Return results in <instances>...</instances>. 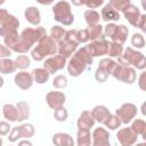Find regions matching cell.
<instances>
[{
	"label": "cell",
	"instance_id": "cell-1",
	"mask_svg": "<svg viewBox=\"0 0 146 146\" xmlns=\"http://www.w3.org/2000/svg\"><path fill=\"white\" fill-rule=\"evenodd\" d=\"M47 35V32L44 30V27H35V29H32V27H27V29H24L22 31V33L19 34V39H18V42L16 43V46L14 47V49L11 51H15V52H19V54H25L27 52L32 46L36 42H39V40Z\"/></svg>",
	"mask_w": 146,
	"mask_h": 146
},
{
	"label": "cell",
	"instance_id": "cell-2",
	"mask_svg": "<svg viewBox=\"0 0 146 146\" xmlns=\"http://www.w3.org/2000/svg\"><path fill=\"white\" fill-rule=\"evenodd\" d=\"M92 60L94 58H91L87 51L82 48L78 49L73 55L72 57L70 58L68 63L66 64L67 65V72L71 76H79L82 74V72L87 68L88 65H91L92 64Z\"/></svg>",
	"mask_w": 146,
	"mask_h": 146
},
{
	"label": "cell",
	"instance_id": "cell-3",
	"mask_svg": "<svg viewBox=\"0 0 146 146\" xmlns=\"http://www.w3.org/2000/svg\"><path fill=\"white\" fill-rule=\"evenodd\" d=\"M56 52H57V43L49 35H44L39 40L38 44L32 49L31 57L36 62H41L46 59V57L48 56L50 57L54 56Z\"/></svg>",
	"mask_w": 146,
	"mask_h": 146
},
{
	"label": "cell",
	"instance_id": "cell-4",
	"mask_svg": "<svg viewBox=\"0 0 146 146\" xmlns=\"http://www.w3.org/2000/svg\"><path fill=\"white\" fill-rule=\"evenodd\" d=\"M117 62L124 66H133L137 70H144L146 67L145 55L131 47L123 49V52L117 57Z\"/></svg>",
	"mask_w": 146,
	"mask_h": 146
},
{
	"label": "cell",
	"instance_id": "cell-5",
	"mask_svg": "<svg viewBox=\"0 0 146 146\" xmlns=\"http://www.w3.org/2000/svg\"><path fill=\"white\" fill-rule=\"evenodd\" d=\"M54 19L58 23L68 26L74 22V15L71 10V3L67 1H58L52 6Z\"/></svg>",
	"mask_w": 146,
	"mask_h": 146
},
{
	"label": "cell",
	"instance_id": "cell-6",
	"mask_svg": "<svg viewBox=\"0 0 146 146\" xmlns=\"http://www.w3.org/2000/svg\"><path fill=\"white\" fill-rule=\"evenodd\" d=\"M124 18L135 27L140 29L143 32H146V14H140L139 8L133 3H129L123 10Z\"/></svg>",
	"mask_w": 146,
	"mask_h": 146
},
{
	"label": "cell",
	"instance_id": "cell-7",
	"mask_svg": "<svg viewBox=\"0 0 146 146\" xmlns=\"http://www.w3.org/2000/svg\"><path fill=\"white\" fill-rule=\"evenodd\" d=\"M104 32H105V35L112 40V42H116L123 46V43L127 41L129 29L125 25H117L115 23H108L104 27Z\"/></svg>",
	"mask_w": 146,
	"mask_h": 146
},
{
	"label": "cell",
	"instance_id": "cell-8",
	"mask_svg": "<svg viewBox=\"0 0 146 146\" xmlns=\"http://www.w3.org/2000/svg\"><path fill=\"white\" fill-rule=\"evenodd\" d=\"M108 41L106 40L105 35H102L100 39L91 41L90 43H88L87 46L83 47V49L87 51V54L94 58V57H98V56H104L107 55V50H108Z\"/></svg>",
	"mask_w": 146,
	"mask_h": 146
},
{
	"label": "cell",
	"instance_id": "cell-9",
	"mask_svg": "<svg viewBox=\"0 0 146 146\" xmlns=\"http://www.w3.org/2000/svg\"><path fill=\"white\" fill-rule=\"evenodd\" d=\"M116 80L131 84L136 81V70L131 66H124L121 64H116L112 71V74Z\"/></svg>",
	"mask_w": 146,
	"mask_h": 146
},
{
	"label": "cell",
	"instance_id": "cell-10",
	"mask_svg": "<svg viewBox=\"0 0 146 146\" xmlns=\"http://www.w3.org/2000/svg\"><path fill=\"white\" fill-rule=\"evenodd\" d=\"M34 132H35V129H34L33 124L24 123V124L14 127L11 129V131L9 133V137H8V140L10 143H15L21 138H27L29 139V138L33 137Z\"/></svg>",
	"mask_w": 146,
	"mask_h": 146
},
{
	"label": "cell",
	"instance_id": "cell-11",
	"mask_svg": "<svg viewBox=\"0 0 146 146\" xmlns=\"http://www.w3.org/2000/svg\"><path fill=\"white\" fill-rule=\"evenodd\" d=\"M137 106L132 103H124L122 104L116 111H115V115L119 117V120L121 121V123L128 124L130 123L135 116L137 115Z\"/></svg>",
	"mask_w": 146,
	"mask_h": 146
},
{
	"label": "cell",
	"instance_id": "cell-12",
	"mask_svg": "<svg viewBox=\"0 0 146 146\" xmlns=\"http://www.w3.org/2000/svg\"><path fill=\"white\" fill-rule=\"evenodd\" d=\"M66 64L67 63H66L65 57H63L62 55H54V56L44 59L43 68H46L49 72V74H55L57 71L63 70Z\"/></svg>",
	"mask_w": 146,
	"mask_h": 146
},
{
	"label": "cell",
	"instance_id": "cell-13",
	"mask_svg": "<svg viewBox=\"0 0 146 146\" xmlns=\"http://www.w3.org/2000/svg\"><path fill=\"white\" fill-rule=\"evenodd\" d=\"M19 27V21L14 16V15H8L6 17V19L1 23L0 26V35L2 38L13 34V33H17V29Z\"/></svg>",
	"mask_w": 146,
	"mask_h": 146
},
{
	"label": "cell",
	"instance_id": "cell-14",
	"mask_svg": "<svg viewBox=\"0 0 146 146\" xmlns=\"http://www.w3.org/2000/svg\"><path fill=\"white\" fill-rule=\"evenodd\" d=\"M116 139L121 146H133L137 143L138 136L129 128H122L116 132Z\"/></svg>",
	"mask_w": 146,
	"mask_h": 146
},
{
	"label": "cell",
	"instance_id": "cell-15",
	"mask_svg": "<svg viewBox=\"0 0 146 146\" xmlns=\"http://www.w3.org/2000/svg\"><path fill=\"white\" fill-rule=\"evenodd\" d=\"M79 43L75 40H62L57 44V52L65 58H71L76 51Z\"/></svg>",
	"mask_w": 146,
	"mask_h": 146
},
{
	"label": "cell",
	"instance_id": "cell-16",
	"mask_svg": "<svg viewBox=\"0 0 146 146\" xmlns=\"http://www.w3.org/2000/svg\"><path fill=\"white\" fill-rule=\"evenodd\" d=\"M92 146H111L110 133L105 128H96L91 135Z\"/></svg>",
	"mask_w": 146,
	"mask_h": 146
},
{
	"label": "cell",
	"instance_id": "cell-17",
	"mask_svg": "<svg viewBox=\"0 0 146 146\" xmlns=\"http://www.w3.org/2000/svg\"><path fill=\"white\" fill-rule=\"evenodd\" d=\"M65 100H66V97L62 91H49L46 96V102L48 106L52 110L62 107L65 104Z\"/></svg>",
	"mask_w": 146,
	"mask_h": 146
},
{
	"label": "cell",
	"instance_id": "cell-18",
	"mask_svg": "<svg viewBox=\"0 0 146 146\" xmlns=\"http://www.w3.org/2000/svg\"><path fill=\"white\" fill-rule=\"evenodd\" d=\"M14 81H15V84L19 89H22V90H27L33 84L32 74L29 73V72H26V71H22V72L16 73V75L14 78Z\"/></svg>",
	"mask_w": 146,
	"mask_h": 146
},
{
	"label": "cell",
	"instance_id": "cell-19",
	"mask_svg": "<svg viewBox=\"0 0 146 146\" xmlns=\"http://www.w3.org/2000/svg\"><path fill=\"white\" fill-rule=\"evenodd\" d=\"M92 119L95 120V122H99L100 124H104L106 122V120L111 116V112L110 110L104 106V105H97L95 106L91 112H90Z\"/></svg>",
	"mask_w": 146,
	"mask_h": 146
},
{
	"label": "cell",
	"instance_id": "cell-20",
	"mask_svg": "<svg viewBox=\"0 0 146 146\" xmlns=\"http://www.w3.org/2000/svg\"><path fill=\"white\" fill-rule=\"evenodd\" d=\"M2 114L6 120L9 122H21V114L16 105L13 104H5L2 107Z\"/></svg>",
	"mask_w": 146,
	"mask_h": 146
},
{
	"label": "cell",
	"instance_id": "cell-21",
	"mask_svg": "<svg viewBox=\"0 0 146 146\" xmlns=\"http://www.w3.org/2000/svg\"><path fill=\"white\" fill-rule=\"evenodd\" d=\"M102 16V19L105 21V22H110V23H114V22H117L120 19V13L116 11L113 7L110 6V3H106L103 9L100 10V14Z\"/></svg>",
	"mask_w": 146,
	"mask_h": 146
},
{
	"label": "cell",
	"instance_id": "cell-22",
	"mask_svg": "<svg viewBox=\"0 0 146 146\" xmlns=\"http://www.w3.org/2000/svg\"><path fill=\"white\" fill-rule=\"evenodd\" d=\"M52 144L55 146H74L75 143L73 140V138L71 137V135L65 133V132H57L52 136L51 139Z\"/></svg>",
	"mask_w": 146,
	"mask_h": 146
},
{
	"label": "cell",
	"instance_id": "cell-23",
	"mask_svg": "<svg viewBox=\"0 0 146 146\" xmlns=\"http://www.w3.org/2000/svg\"><path fill=\"white\" fill-rule=\"evenodd\" d=\"M76 124H78V128L79 129L90 130L94 127V124H95V120L92 119V116H91V114H90L89 111H83L80 114Z\"/></svg>",
	"mask_w": 146,
	"mask_h": 146
},
{
	"label": "cell",
	"instance_id": "cell-24",
	"mask_svg": "<svg viewBox=\"0 0 146 146\" xmlns=\"http://www.w3.org/2000/svg\"><path fill=\"white\" fill-rule=\"evenodd\" d=\"M24 16H25V19L30 24L35 25V26H38L41 22V15H40V11L36 7H33V6L27 7L24 11Z\"/></svg>",
	"mask_w": 146,
	"mask_h": 146
},
{
	"label": "cell",
	"instance_id": "cell-25",
	"mask_svg": "<svg viewBox=\"0 0 146 146\" xmlns=\"http://www.w3.org/2000/svg\"><path fill=\"white\" fill-rule=\"evenodd\" d=\"M76 146H91V133H90V130L78 129Z\"/></svg>",
	"mask_w": 146,
	"mask_h": 146
},
{
	"label": "cell",
	"instance_id": "cell-26",
	"mask_svg": "<svg viewBox=\"0 0 146 146\" xmlns=\"http://www.w3.org/2000/svg\"><path fill=\"white\" fill-rule=\"evenodd\" d=\"M32 78H33V81H35L36 83L39 84H42V83H46L48 80H49V72L43 68V67H39V68H34L32 71Z\"/></svg>",
	"mask_w": 146,
	"mask_h": 146
},
{
	"label": "cell",
	"instance_id": "cell-27",
	"mask_svg": "<svg viewBox=\"0 0 146 146\" xmlns=\"http://www.w3.org/2000/svg\"><path fill=\"white\" fill-rule=\"evenodd\" d=\"M130 129L132 132L137 136H141L143 138H146V122L141 119H136L132 121Z\"/></svg>",
	"mask_w": 146,
	"mask_h": 146
},
{
	"label": "cell",
	"instance_id": "cell-28",
	"mask_svg": "<svg viewBox=\"0 0 146 146\" xmlns=\"http://www.w3.org/2000/svg\"><path fill=\"white\" fill-rule=\"evenodd\" d=\"M84 21L88 24V26H92V25H97L99 24V19H100V15L98 11L96 10H91V9H87L83 14Z\"/></svg>",
	"mask_w": 146,
	"mask_h": 146
},
{
	"label": "cell",
	"instance_id": "cell-29",
	"mask_svg": "<svg viewBox=\"0 0 146 146\" xmlns=\"http://www.w3.org/2000/svg\"><path fill=\"white\" fill-rule=\"evenodd\" d=\"M16 71L15 62L10 58H3L0 59V73L1 74H10Z\"/></svg>",
	"mask_w": 146,
	"mask_h": 146
},
{
	"label": "cell",
	"instance_id": "cell-30",
	"mask_svg": "<svg viewBox=\"0 0 146 146\" xmlns=\"http://www.w3.org/2000/svg\"><path fill=\"white\" fill-rule=\"evenodd\" d=\"M87 33H88V36H89V41H95V40H98L100 39V36L103 35V26L100 24H97V25H92V26H88L87 29Z\"/></svg>",
	"mask_w": 146,
	"mask_h": 146
},
{
	"label": "cell",
	"instance_id": "cell-31",
	"mask_svg": "<svg viewBox=\"0 0 146 146\" xmlns=\"http://www.w3.org/2000/svg\"><path fill=\"white\" fill-rule=\"evenodd\" d=\"M65 30H64V27H62L60 25H54V26H51V30H50V38L56 42V43H58V42H60L63 39H64V35H65Z\"/></svg>",
	"mask_w": 146,
	"mask_h": 146
},
{
	"label": "cell",
	"instance_id": "cell-32",
	"mask_svg": "<svg viewBox=\"0 0 146 146\" xmlns=\"http://www.w3.org/2000/svg\"><path fill=\"white\" fill-rule=\"evenodd\" d=\"M123 52V46L116 42H110L108 43V50L107 55L110 57H119Z\"/></svg>",
	"mask_w": 146,
	"mask_h": 146
},
{
	"label": "cell",
	"instance_id": "cell-33",
	"mask_svg": "<svg viewBox=\"0 0 146 146\" xmlns=\"http://www.w3.org/2000/svg\"><path fill=\"white\" fill-rule=\"evenodd\" d=\"M117 63L116 62H114L113 59H111V58H103L100 62H99V65H98V67H100V68H103L108 75H111L112 74V71H113V68L115 67V65H116Z\"/></svg>",
	"mask_w": 146,
	"mask_h": 146
},
{
	"label": "cell",
	"instance_id": "cell-34",
	"mask_svg": "<svg viewBox=\"0 0 146 146\" xmlns=\"http://www.w3.org/2000/svg\"><path fill=\"white\" fill-rule=\"evenodd\" d=\"M14 62H15L16 68H19L22 71L26 70L31 65V59L26 55H19V56H17V58Z\"/></svg>",
	"mask_w": 146,
	"mask_h": 146
},
{
	"label": "cell",
	"instance_id": "cell-35",
	"mask_svg": "<svg viewBox=\"0 0 146 146\" xmlns=\"http://www.w3.org/2000/svg\"><path fill=\"white\" fill-rule=\"evenodd\" d=\"M16 107L18 108L19 114H21V122L26 120L30 116V106H29V104L26 102H24V100L18 102L16 104Z\"/></svg>",
	"mask_w": 146,
	"mask_h": 146
},
{
	"label": "cell",
	"instance_id": "cell-36",
	"mask_svg": "<svg viewBox=\"0 0 146 146\" xmlns=\"http://www.w3.org/2000/svg\"><path fill=\"white\" fill-rule=\"evenodd\" d=\"M104 125L107 128V129H110V130H116L117 128H120V125H121V121L119 120V117L114 114H111V116L106 120V122L104 123Z\"/></svg>",
	"mask_w": 146,
	"mask_h": 146
},
{
	"label": "cell",
	"instance_id": "cell-37",
	"mask_svg": "<svg viewBox=\"0 0 146 146\" xmlns=\"http://www.w3.org/2000/svg\"><path fill=\"white\" fill-rule=\"evenodd\" d=\"M67 116H68V113H67V110H66L64 106L54 110V117H55L56 121H58V122H64V121L67 120Z\"/></svg>",
	"mask_w": 146,
	"mask_h": 146
},
{
	"label": "cell",
	"instance_id": "cell-38",
	"mask_svg": "<svg viewBox=\"0 0 146 146\" xmlns=\"http://www.w3.org/2000/svg\"><path fill=\"white\" fill-rule=\"evenodd\" d=\"M131 44L137 48V49H141L145 47V39H144V35L140 34V33H135L132 36H131Z\"/></svg>",
	"mask_w": 146,
	"mask_h": 146
},
{
	"label": "cell",
	"instance_id": "cell-39",
	"mask_svg": "<svg viewBox=\"0 0 146 146\" xmlns=\"http://www.w3.org/2000/svg\"><path fill=\"white\" fill-rule=\"evenodd\" d=\"M52 86L56 89H64L67 87V78L65 75H57L52 80Z\"/></svg>",
	"mask_w": 146,
	"mask_h": 146
},
{
	"label": "cell",
	"instance_id": "cell-40",
	"mask_svg": "<svg viewBox=\"0 0 146 146\" xmlns=\"http://www.w3.org/2000/svg\"><path fill=\"white\" fill-rule=\"evenodd\" d=\"M110 6L113 7L116 11H122L129 3H131L129 0H111L110 2Z\"/></svg>",
	"mask_w": 146,
	"mask_h": 146
},
{
	"label": "cell",
	"instance_id": "cell-41",
	"mask_svg": "<svg viewBox=\"0 0 146 146\" xmlns=\"http://www.w3.org/2000/svg\"><path fill=\"white\" fill-rule=\"evenodd\" d=\"M75 40L78 43H84V42H88L89 41V36H88V33H87V30H76V33H75Z\"/></svg>",
	"mask_w": 146,
	"mask_h": 146
},
{
	"label": "cell",
	"instance_id": "cell-42",
	"mask_svg": "<svg viewBox=\"0 0 146 146\" xmlns=\"http://www.w3.org/2000/svg\"><path fill=\"white\" fill-rule=\"evenodd\" d=\"M108 78V74L100 67H97L96 72H95V79L98 81V82H105Z\"/></svg>",
	"mask_w": 146,
	"mask_h": 146
},
{
	"label": "cell",
	"instance_id": "cell-43",
	"mask_svg": "<svg viewBox=\"0 0 146 146\" xmlns=\"http://www.w3.org/2000/svg\"><path fill=\"white\" fill-rule=\"evenodd\" d=\"M103 3H104L103 0H98V1H86V2L81 1V6H87V7H88L89 9H91V10H94V9H96V8H98V7H100Z\"/></svg>",
	"mask_w": 146,
	"mask_h": 146
},
{
	"label": "cell",
	"instance_id": "cell-44",
	"mask_svg": "<svg viewBox=\"0 0 146 146\" xmlns=\"http://www.w3.org/2000/svg\"><path fill=\"white\" fill-rule=\"evenodd\" d=\"M10 124L7 121H0V136H6L10 131Z\"/></svg>",
	"mask_w": 146,
	"mask_h": 146
},
{
	"label": "cell",
	"instance_id": "cell-45",
	"mask_svg": "<svg viewBox=\"0 0 146 146\" xmlns=\"http://www.w3.org/2000/svg\"><path fill=\"white\" fill-rule=\"evenodd\" d=\"M11 56V50L7 48L5 44H0V59L9 58Z\"/></svg>",
	"mask_w": 146,
	"mask_h": 146
},
{
	"label": "cell",
	"instance_id": "cell-46",
	"mask_svg": "<svg viewBox=\"0 0 146 146\" xmlns=\"http://www.w3.org/2000/svg\"><path fill=\"white\" fill-rule=\"evenodd\" d=\"M138 86L141 90H146V72H141L139 79H138Z\"/></svg>",
	"mask_w": 146,
	"mask_h": 146
},
{
	"label": "cell",
	"instance_id": "cell-47",
	"mask_svg": "<svg viewBox=\"0 0 146 146\" xmlns=\"http://www.w3.org/2000/svg\"><path fill=\"white\" fill-rule=\"evenodd\" d=\"M9 15V13L6 10V9H3V8H0V25H1V23L6 19V17Z\"/></svg>",
	"mask_w": 146,
	"mask_h": 146
},
{
	"label": "cell",
	"instance_id": "cell-48",
	"mask_svg": "<svg viewBox=\"0 0 146 146\" xmlns=\"http://www.w3.org/2000/svg\"><path fill=\"white\" fill-rule=\"evenodd\" d=\"M18 146H33V145H32V143H31L30 140L24 139V140H21V141L18 143Z\"/></svg>",
	"mask_w": 146,
	"mask_h": 146
},
{
	"label": "cell",
	"instance_id": "cell-49",
	"mask_svg": "<svg viewBox=\"0 0 146 146\" xmlns=\"http://www.w3.org/2000/svg\"><path fill=\"white\" fill-rule=\"evenodd\" d=\"M133 146H146V144H145V143H137V144H135Z\"/></svg>",
	"mask_w": 146,
	"mask_h": 146
},
{
	"label": "cell",
	"instance_id": "cell-50",
	"mask_svg": "<svg viewBox=\"0 0 146 146\" xmlns=\"http://www.w3.org/2000/svg\"><path fill=\"white\" fill-rule=\"evenodd\" d=\"M3 86V79H2V76L0 75V88Z\"/></svg>",
	"mask_w": 146,
	"mask_h": 146
},
{
	"label": "cell",
	"instance_id": "cell-51",
	"mask_svg": "<svg viewBox=\"0 0 146 146\" xmlns=\"http://www.w3.org/2000/svg\"><path fill=\"white\" fill-rule=\"evenodd\" d=\"M0 146H2V138L0 137Z\"/></svg>",
	"mask_w": 146,
	"mask_h": 146
},
{
	"label": "cell",
	"instance_id": "cell-52",
	"mask_svg": "<svg viewBox=\"0 0 146 146\" xmlns=\"http://www.w3.org/2000/svg\"><path fill=\"white\" fill-rule=\"evenodd\" d=\"M5 3V1H0V5H3Z\"/></svg>",
	"mask_w": 146,
	"mask_h": 146
}]
</instances>
